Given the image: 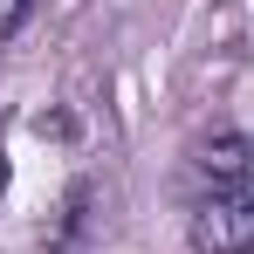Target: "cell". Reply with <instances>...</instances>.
<instances>
[{
    "label": "cell",
    "instance_id": "1",
    "mask_svg": "<svg viewBox=\"0 0 254 254\" xmlns=\"http://www.w3.org/2000/svg\"><path fill=\"white\" fill-rule=\"evenodd\" d=\"M192 248L199 254H254V179L220 186L213 199L192 206Z\"/></svg>",
    "mask_w": 254,
    "mask_h": 254
},
{
    "label": "cell",
    "instance_id": "2",
    "mask_svg": "<svg viewBox=\"0 0 254 254\" xmlns=\"http://www.w3.org/2000/svg\"><path fill=\"white\" fill-rule=\"evenodd\" d=\"M199 172H213V179H227V186H248V172H254V144L241 137V130H227V137H213V144H199Z\"/></svg>",
    "mask_w": 254,
    "mask_h": 254
},
{
    "label": "cell",
    "instance_id": "3",
    "mask_svg": "<svg viewBox=\"0 0 254 254\" xmlns=\"http://www.w3.org/2000/svg\"><path fill=\"white\" fill-rule=\"evenodd\" d=\"M28 7H35V0H0V42H7V35H21Z\"/></svg>",
    "mask_w": 254,
    "mask_h": 254
}]
</instances>
